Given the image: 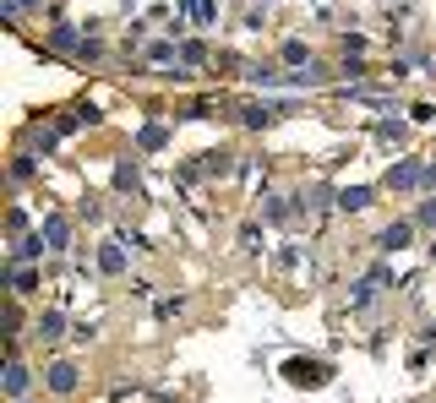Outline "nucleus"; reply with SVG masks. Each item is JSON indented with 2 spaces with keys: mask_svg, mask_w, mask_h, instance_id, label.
<instances>
[{
  "mask_svg": "<svg viewBox=\"0 0 436 403\" xmlns=\"http://www.w3.org/2000/svg\"><path fill=\"white\" fill-rule=\"evenodd\" d=\"M17 256H44V235H39V240H22V245H17Z\"/></svg>",
  "mask_w": 436,
  "mask_h": 403,
  "instance_id": "6e6552de",
  "label": "nucleus"
},
{
  "mask_svg": "<svg viewBox=\"0 0 436 403\" xmlns=\"http://www.w3.org/2000/svg\"><path fill=\"white\" fill-rule=\"evenodd\" d=\"M142 147H164V125H147V131H142Z\"/></svg>",
  "mask_w": 436,
  "mask_h": 403,
  "instance_id": "0eeeda50",
  "label": "nucleus"
},
{
  "mask_svg": "<svg viewBox=\"0 0 436 403\" xmlns=\"http://www.w3.org/2000/svg\"><path fill=\"white\" fill-rule=\"evenodd\" d=\"M49 387H55V392H71V387H77V371H71V365H49Z\"/></svg>",
  "mask_w": 436,
  "mask_h": 403,
  "instance_id": "f03ea898",
  "label": "nucleus"
},
{
  "mask_svg": "<svg viewBox=\"0 0 436 403\" xmlns=\"http://www.w3.org/2000/svg\"><path fill=\"white\" fill-rule=\"evenodd\" d=\"M409 240V223H393V229H382V245H387V251H393V245H404Z\"/></svg>",
  "mask_w": 436,
  "mask_h": 403,
  "instance_id": "39448f33",
  "label": "nucleus"
},
{
  "mask_svg": "<svg viewBox=\"0 0 436 403\" xmlns=\"http://www.w3.org/2000/svg\"><path fill=\"white\" fill-rule=\"evenodd\" d=\"M420 229H436V202H425V207H420Z\"/></svg>",
  "mask_w": 436,
  "mask_h": 403,
  "instance_id": "1a4fd4ad",
  "label": "nucleus"
},
{
  "mask_svg": "<svg viewBox=\"0 0 436 403\" xmlns=\"http://www.w3.org/2000/svg\"><path fill=\"white\" fill-rule=\"evenodd\" d=\"M99 267H104V273H125V251H120V245H104Z\"/></svg>",
  "mask_w": 436,
  "mask_h": 403,
  "instance_id": "7ed1b4c3",
  "label": "nucleus"
},
{
  "mask_svg": "<svg viewBox=\"0 0 436 403\" xmlns=\"http://www.w3.org/2000/svg\"><path fill=\"white\" fill-rule=\"evenodd\" d=\"M186 11H191L197 22H208V17H213V0H186Z\"/></svg>",
  "mask_w": 436,
  "mask_h": 403,
  "instance_id": "423d86ee",
  "label": "nucleus"
},
{
  "mask_svg": "<svg viewBox=\"0 0 436 403\" xmlns=\"http://www.w3.org/2000/svg\"><path fill=\"white\" fill-rule=\"evenodd\" d=\"M44 240H49V245H55V251H61V245L71 240V229H66L61 218H49V223H44Z\"/></svg>",
  "mask_w": 436,
  "mask_h": 403,
  "instance_id": "20e7f679",
  "label": "nucleus"
},
{
  "mask_svg": "<svg viewBox=\"0 0 436 403\" xmlns=\"http://www.w3.org/2000/svg\"><path fill=\"white\" fill-rule=\"evenodd\" d=\"M22 387H27V371H22V360L11 354V365H6V392H11V398H22Z\"/></svg>",
  "mask_w": 436,
  "mask_h": 403,
  "instance_id": "f257e3e1",
  "label": "nucleus"
}]
</instances>
